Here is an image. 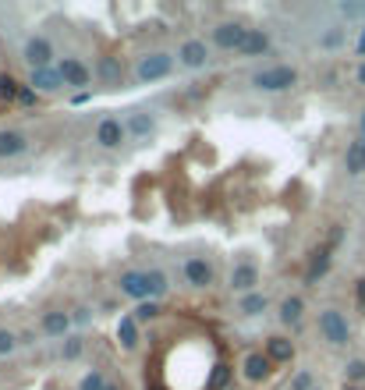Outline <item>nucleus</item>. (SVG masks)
Here are the masks:
<instances>
[{"instance_id": "1", "label": "nucleus", "mask_w": 365, "mask_h": 390, "mask_svg": "<svg viewBox=\"0 0 365 390\" xmlns=\"http://www.w3.org/2000/svg\"><path fill=\"white\" fill-rule=\"evenodd\" d=\"M320 333H323V341H330L334 348H344L351 341V326H348L344 312H337V309L320 312Z\"/></svg>"}, {"instance_id": "2", "label": "nucleus", "mask_w": 365, "mask_h": 390, "mask_svg": "<svg viewBox=\"0 0 365 390\" xmlns=\"http://www.w3.org/2000/svg\"><path fill=\"white\" fill-rule=\"evenodd\" d=\"M298 82V71L280 64V68H266V71H255L252 75V85L263 89V92H280V89H291Z\"/></svg>"}, {"instance_id": "3", "label": "nucleus", "mask_w": 365, "mask_h": 390, "mask_svg": "<svg viewBox=\"0 0 365 390\" xmlns=\"http://www.w3.org/2000/svg\"><path fill=\"white\" fill-rule=\"evenodd\" d=\"M171 71H174V57H171V53H149V57H142L138 68H135L138 82H160Z\"/></svg>"}, {"instance_id": "4", "label": "nucleus", "mask_w": 365, "mask_h": 390, "mask_svg": "<svg viewBox=\"0 0 365 390\" xmlns=\"http://www.w3.org/2000/svg\"><path fill=\"white\" fill-rule=\"evenodd\" d=\"M121 295L135 298L138 305H142V302H152V291H149V273H145V270H128V273H121Z\"/></svg>"}, {"instance_id": "5", "label": "nucleus", "mask_w": 365, "mask_h": 390, "mask_svg": "<svg viewBox=\"0 0 365 390\" xmlns=\"http://www.w3.org/2000/svg\"><path fill=\"white\" fill-rule=\"evenodd\" d=\"M248 32H252V29H245V25H238V22H224V25L213 29V43L224 46V50H241V43L248 39Z\"/></svg>"}, {"instance_id": "6", "label": "nucleus", "mask_w": 365, "mask_h": 390, "mask_svg": "<svg viewBox=\"0 0 365 390\" xmlns=\"http://www.w3.org/2000/svg\"><path fill=\"white\" fill-rule=\"evenodd\" d=\"M124 135H128V128H124L117 118H103L99 128H96V142H99L103 149H117V146L124 142Z\"/></svg>"}, {"instance_id": "7", "label": "nucleus", "mask_w": 365, "mask_h": 390, "mask_svg": "<svg viewBox=\"0 0 365 390\" xmlns=\"http://www.w3.org/2000/svg\"><path fill=\"white\" fill-rule=\"evenodd\" d=\"M22 57L32 64V71H39V68H50V57H54V46H50L43 36H32L29 43H25V53Z\"/></svg>"}, {"instance_id": "8", "label": "nucleus", "mask_w": 365, "mask_h": 390, "mask_svg": "<svg viewBox=\"0 0 365 390\" xmlns=\"http://www.w3.org/2000/svg\"><path fill=\"white\" fill-rule=\"evenodd\" d=\"M61 78H64V85L85 89V85L92 82V71H89L78 57H64V61H61Z\"/></svg>"}, {"instance_id": "9", "label": "nucleus", "mask_w": 365, "mask_h": 390, "mask_svg": "<svg viewBox=\"0 0 365 390\" xmlns=\"http://www.w3.org/2000/svg\"><path fill=\"white\" fill-rule=\"evenodd\" d=\"M185 281L192 284V288H210L213 284V266L210 263H206V259H188L185 263Z\"/></svg>"}, {"instance_id": "10", "label": "nucleus", "mask_w": 365, "mask_h": 390, "mask_svg": "<svg viewBox=\"0 0 365 390\" xmlns=\"http://www.w3.org/2000/svg\"><path fill=\"white\" fill-rule=\"evenodd\" d=\"M259 284V270L252 266V263H238L234 270H231V288L234 291H245V295H252V288Z\"/></svg>"}, {"instance_id": "11", "label": "nucleus", "mask_w": 365, "mask_h": 390, "mask_svg": "<svg viewBox=\"0 0 365 390\" xmlns=\"http://www.w3.org/2000/svg\"><path fill=\"white\" fill-rule=\"evenodd\" d=\"M178 57H181L185 68H202L206 61H210V50H206L202 39H188V43L178 50Z\"/></svg>"}, {"instance_id": "12", "label": "nucleus", "mask_w": 365, "mask_h": 390, "mask_svg": "<svg viewBox=\"0 0 365 390\" xmlns=\"http://www.w3.org/2000/svg\"><path fill=\"white\" fill-rule=\"evenodd\" d=\"M270 369H273V362H270V355H263V351H252V355L245 358V379H252V383L266 379Z\"/></svg>"}, {"instance_id": "13", "label": "nucleus", "mask_w": 365, "mask_h": 390, "mask_svg": "<svg viewBox=\"0 0 365 390\" xmlns=\"http://www.w3.org/2000/svg\"><path fill=\"white\" fill-rule=\"evenodd\" d=\"M61 85H64L61 68H39V71H32V89L36 92H57Z\"/></svg>"}, {"instance_id": "14", "label": "nucleus", "mask_w": 365, "mask_h": 390, "mask_svg": "<svg viewBox=\"0 0 365 390\" xmlns=\"http://www.w3.org/2000/svg\"><path fill=\"white\" fill-rule=\"evenodd\" d=\"M330 252H334V245H323L316 256H312V263H308V273H305V284H316L320 277L330 270Z\"/></svg>"}, {"instance_id": "15", "label": "nucleus", "mask_w": 365, "mask_h": 390, "mask_svg": "<svg viewBox=\"0 0 365 390\" xmlns=\"http://www.w3.org/2000/svg\"><path fill=\"white\" fill-rule=\"evenodd\" d=\"M71 323L75 319L68 312H43V333H50V337H64Z\"/></svg>"}, {"instance_id": "16", "label": "nucleus", "mask_w": 365, "mask_h": 390, "mask_svg": "<svg viewBox=\"0 0 365 390\" xmlns=\"http://www.w3.org/2000/svg\"><path fill=\"white\" fill-rule=\"evenodd\" d=\"M266 50H270V36H266L263 29H252L238 53H245V57H259V53H266Z\"/></svg>"}, {"instance_id": "17", "label": "nucleus", "mask_w": 365, "mask_h": 390, "mask_svg": "<svg viewBox=\"0 0 365 390\" xmlns=\"http://www.w3.org/2000/svg\"><path fill=\"white\" fill-rule=\"evenodd\" d=\"M344 167H348V174H362V171H365V142H362V139L348 142V153H344Z\"/></svg>"}, {"instance_id": "18", "label": "nucleus", "mask_w": 365, "mask_h": 390, "mask_svg": "<svg viewBox=\"0 0 365 390\" xmlns=\"http://www.w3.org/2000/svg\"><path fill=\"white\" fill-rule=\"evenodd\" d=\"M135 139H145V135H152V128H156V121H152V114H145V110H135V114L128 118V125H124Z\"/></svg>"}, {"instance_id": "19", "label": "nucleus", "mask_w": 365, "mask_h": 390, "mask_svg": "<svg viewBox=\"0 0 365 390\" xmlns=\"http://www.w3.org/2000/svg\"><path fill=\"white\" fill-rule=\"evenodd\" d=\"M266 355H270V362H291L294 358V344L287 337H270L266 341Z\"/></svg>"}, {"instance_id": "20", "label": "nucleus", "mask_w": 365, "mask_h": 390, "mask_svg": "<svg viewBox=\"0 0 365 390\" xmlns=\"http://www.w3.org/2000/svg\"><path fill=\"white\" fill-rule=\"evenodd\" d=\"M117 341H121V348H135L138 344V323H135V316H124L121 323H117Z\"/></svg>"}, {"instance_id": "21", "label": "nucleus", "mask_w": 365, "mask_h": 390, "mask_svg": "<svg viewBox=\"0 0 365 390\" xmlns=\"http://www.w3.org/2000/svg\"><path fill=\"white\" fill-rule=\"evenodd\" d=\"M245 316H263L266 309H270V298L263 295V291H252V295H245L241 298V305H238Z\"/></svg>"}, {"instance_id": "22", "label": "nucleus", "mask_w": 365, "mask_h": 390, "mask_svg": "<svg viewBox=\"0 0 365 390\" xmlns=\"http://www.w3.org/2000/svg\"><path fill=\"white\" fill-rule=\"evenodd\" d=\"M25 135H18V132H0V156H18V153H25Z\"/></svg>"}, {"instance_id": "23", "label": "nucleus", "mask_w": 365, "mask_h": 390, "mask_svg": "<svg viewBox=\"0 0 365 390\" xmlns=\"http://www.w3.org/2000/svg\"><path fill=\"white\" fill-rule=\"evenodd\" d=\"M96 71H99L103 82H110V85L121 82V61H117V57H103V61L96 64Z\"/></svg>"}, {"instance_id": "24", "label": "nucleus", "mask_w": 365, "mask_h": 390, "mask_svg": "<svg viewBox=\"0 0 365 390\" xmlns=\"http://www.w3.org/2000/svg\"><path fill=\"white\" fill-rule=\"evenodd\" d=\"M301 312H305V302H301V298H284V302H280V319H284V323H298Z\"/></svg>"}, {"instance_id": "25", "label": "nucleus", "mask_w": 365, "mask_h": 390, "mask_svg": "<svg viewBox=\"0 0 365 390\" xmlns=\"http://www.w3.org/2000/svg\"><path fill=\"white\" fill-rule=\"evenodd\" d=\"M149 273V291H152V298H160V295H167V273L164 270H145Z\"/></svg>"}, {"instance_id": "26", "label": "nucleus", "mask_w": 365, "mask_h": 390, "mask_svg": "<svg viewBox=\"0 0 365 390\" xmlns=\"http://www.w3.org/2000/svg\"><path fill=\"white\" fill-rule=\"evenodd\" d=\"M344 379H348V386H351V383H365V362H362V358H351V362L344 365Z\"/></svg>"}, {"instance_id": "27", "label": "nucleus", "mask_w": 365, "mask_h": 390, "mask_svg": "<svg viewBox=\"0 0 365 390\" xmlns=\"http://www.w3.org/2000/svg\"><path fill=\"white\" fill-rule=\"evenodd\" d=\"M78 390H107V379H103V372H99V369H92V372H85V376H82Z\"/></svg>"}, {"instance_id": "28", "label": "nucleus", "mask_w": 365, "mask_h": 390, "mask_svg": "<svg viewBox=\"0 0 365 390\" xmlns=\"http://www.w3.org/2000/svg\"><path fill=\"white\" fill-rule=\"evenodd\" d=\"M156 312H160V305H156V302H142V305L135 309V323H145V319H152Z\"/></svg>"}, {"instance_id": "29", "label": "nucleus", "mask_w": 365, "mask_h": 390, "mask_svg": "<svg viewBox=\"0 0 365 390\" xmlns=\"http://www.w3.org/2000/svg\"><path fill=\"white\" fill-rule=\"evenodd\" d=\"M15 333H8V330H0V355H11L15 351Z\"/></svg>"}, {"instance_id": "30", "label": "nucleus", "mask_w": 365, "mask_h": 390, "mask_svg": "<svg viewBox=\"0 0 365 390\" xmlns=\"http://www.w3.org/2000/svg\"><path fill=\"white\" fill-rule=\"evenodd\" d=\"M82 355V337H68V344H64V358L71 362V358H78Z\"/></svg>"}, {"instance_id": "31", "label": "nucleus", "mask_w": 365, "mask_h": 390, "mask_svg": "<svg viewBox=\"0 0 365 390\" xmlns=\"http://www.w3.org/2000/svg\"><path fill=\"white\" fill-rule=\"evenodd\" d=\"M291 390H312V372H298L291 379Z\"/></svg>"}, {"instance_id": "32", "label": "nucleus", "mask_w": 365, "mask_h": 390, "mask_svg": "<svg viewBox=\"0 0 365 390\" xmlns=\"http://www.w3.org/2000/svg\"><path fill=\"white\" fill-rule=\"evenodd\" d=\"M341 39H344V32H341V29H334V32H327V36H323V46H341Z\"/></svg>"}, {"instance_id": "33", "label": "nucleus", "mask_w": 365, "mask_h": 390, "mask_svg": "<svg viewBox=\"0 0 365 390\" xmlns=\"http://www.w3.org/2000/svg\"><path fill=\"white\" fill-rule=\"evenodd\" d=\"M355 295H358V305L365 309V277H362V281H358V288H355Z\"/></svg>"}, {"instance_id": "34", "label": "nucleus", "mask_w": 365, "mask_h": 390, "mask_svg": "<svg viewBox=\"0 0 365 390\" xmlns=\"http://www.w3.org/2000/svg\"><path fill=\"white\" fill-rule=\"evenodd\" d=\"M71 319H75V323H89V309H78Z\"/></svg>"}, {"instance_id": "35", "label": "nucleus", "mask_w": 365, "mask_h": 390, "mask_svg": "<svg viewBox=\"0 0 365 390\" xmlns=\"http://www.w3.org/2000/svg\"><path fill=\"white\" fill-rule=\"evenodd\" d=\"M36 99V89H22V103H32Z\"/></svg>"}, {"instance_id": "36", "label": "nucleus", "mask_w": 365, "mask_h": 390, "mask_svg": "<svg viewBox=\"0 0 365 390\" xmlns=\"http://www.w3.org/2000/svg\"><path fill=\"white\" fill-rule=\"evenodd\" d=\"M358 132H362V135H358V139H362V142H365V110H362V118H358Z\"/></svg>"}, {"instance_id": "37", "label": "nucleus", "mask_w": 365, "mask_h": 390, "mask_svg": "<svg viewBox=\"0 0 365 390\" xmlns=\"http://www.w3.org/2000/svg\"><path fill=\"white\" fill-rule=\"evenodd\" d=\"M358 53L365 57V29H362V36H358Z\"/></svg>"}, {"instance_id": "38", "label": "nucleus", "mask_w": 365, "mask_h": 390, "mask_svg": "<svg viewBox=\"0 0 365 390\" xmlns=\"http://www.w3.org/2000/svg\"><path fill=\"white\" fill-rule=\"evenodd\" d=\"M358 82H365V64H362V68H358Z\"/></svg>"}, {"instance_id": "39", "label": "nucleus", "mask_w": 365, "mask_h": 390, "mask_svg": "<svg viewBox=\"0 0 365 390\" xmlns=\"http://www.w3.org/2000/svg\"><path fill=\"white\" fill-rule=\"evenodd\" d=\"M107 390H121V386H114V383H107Z\"/></svg>"}, {"instance_id": "40", "label": "nucleus", "mask_w": 365, "mask_h": 390, "mask_svg": "<svg viewBox=\"0 0 365 390\" xmlns=\"http://www.w3.org/2000/svg\"><path fill=\"white\" fill-rule=\"evenodd\" d=\"M348 390H358V386H348Z\"/></svg>"}, {"instance_id": "41", "label": "nucleus", "mask_w": 365, "mask_h": 390, "mask_svg": "<svg viewBox=\"0 0 365 390\" xmlns=\"http://www.w3.org/2000/svg\"><path fill=\"white\" fill-rule=\"evenodd\" d=\"M312 390H316V386H312Z\"/></svg>"}]
</instances>
